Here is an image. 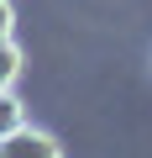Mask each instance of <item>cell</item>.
I'll return each mask as SVG.
<instances>
[{
	"label": "cell",
	"instance_id": "1",
	"mask_svg": "<svg viewBox=\"0 0 152 158\" xmlns=\"http://www.w3.org/2000/svg\"><path fill=\"white\" fill-rule=\"evenodd\" d=\"M0 158H63V142H58L47 127L21 121L16 132H6V137H0Z\"/></svg>",
	"mask_w": 152,
	"mask_h": 158
},
{
	"label": "cell",
	"instance_id": "2",
	"mask_svg": "<svg viewBox=\"0 0 152 158\" xmlns=\"http://www.w3.org/2000/svg\"><path fill=\"white\" fill-rule=\"evenodd\" d=\"M21 69H26V53H21V42H16V37H0V90H16Z\"/></svg>",
	"mask_w": 152,
	"mask_h": 158
},
{
	"label": "cell",
	"instance_id": "3",
	"mask_svg": "<svg viewBox=\"0 0 152 158\" xmlns=\"http://www.w3.org/2000/svg\"><path fill=\"white\" fill-rule=\"evenodd\" d=\"M26 121V106L16 100V90H0V137H6V132H16Z\"/></svg>",
	"mask_w": 152,
	"mask_h": 158
},
{
	"label": "cell",
	"instance_id": "4",
	"mask_svg": "<svg viewBox=\"0 0 152 158\" xmlns=\"http://www.w3.org/2000/svg\"><path fill=\"white\" fill-rule=\"evenodd\" d=\"M0 37H16V0H0Z\"/></svg>",
	"mask_w": 152,
	"mask_h": 158
}]
</instances>
